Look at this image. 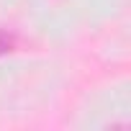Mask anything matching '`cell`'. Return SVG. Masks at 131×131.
I'll use <instances>...</instances> for the list:
<instances>
[{"label": "cell", "instance_id": "obj_1", "mask_svg": "<svg viewBox=\"0 0 131 131\" xmlns=\"http://www.w3.org/2000/svg\"><path fill=\"white\" fill-rule=\"evenodd\" d=\"M13 46H16V39L10 34H5V31H0V57L8 54V51H13Z\"/></svg>", "mask_w": 131, "mask_h": 131}]
</instances>
